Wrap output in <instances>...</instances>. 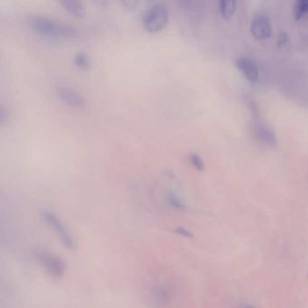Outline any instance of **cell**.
Wrapping results in <instances>:
<instances>
[{
	"label": "cell",
	"instance_id": "cell-1",
	"mask_svg": "<svg viewBox=\"0 0 308 308\" xmlns=\"http://www.w3.org/2000/svg\"><path fill=\"white\" fill-rule=\"evenodd\" d=\"M28 24L40 34L58 38H70L77 34V29L70 24H63L56 20L42 15H31Z\"/></svg>",
	"mask_w": 308,
	"mask_h": 308
},
{
	"label": "cell",
	"instance_id": "cell-2",
	"mask_svg": "<svg viewBox=\"0 0 308 308\" xmlns=\"http://www.w3.org/2000/svg\"><path fill=\"white\" fill-rule=\"evenodd\" d=\"M169 11L162 3H156L148 10L143 17V25L150 33L161 31L168 23Z\"/></svg>",
	"mask_w": 308,
	"mask_h": 308
},
{
	"label": "cell",
	"instance_id": "cell-3",
	"mask_svg": "<svg viewBox=\"0 0 308 308\" xmlns=\"http://www.w3.org/2000/svg\"><path fill=\"white\" fill-rule=\"evenodd\" d=\"M43 218L44 222H46L49 226L52 227L63 245L69 250H72L74 248V241L63 222L53 212L50 211H44L43 212Z\"/></svg>",
	"mask_w": 308,
	"mask_h": 308
},
{
	"label": "cell",
	"instance_id": "cell-4",
	"mask_svg": "<svg viewBox=\"0 0 308 308\" xmlns=\"http://www.w3.org/2000/svg\"><path fill=\"white\" fill-rule=\"evenodd\" d=\"M37 259L46 272L53 278H62L65 273V263L57 256L46 251H40L37 253Z\"/></svg>",
	"mask_w": 308,
	"mask_h": 308
},
{
	"label": "cell",
	"instance_id": "cell-5",
	"mask_svg": "<svg viewBox=\"0 0 308 308\" xmlns=\"http://www.w3.org/2000/svg\"><path fill=\"white\" fill-rule=\"evenodd\" d=\"M58 99L68 106L82 109L86 106V101L80 92L68 85H58L55 89Z\"/></svg>",
	"mask_w": 308,
	"mask_h": 308
},
{
	"label": "cell",
	"instance_id": "cell-6",
	"mask_svg": "<svg viewBox=\"0 0 308 308\" xmlns=\"http://www.w3.org/2000/svg\"><path fill=\"white\" fill-rule=\"evenodd\" d=\"M251 30L255 38L260 40L269 38L272 31L270 19L263 14L256 15L251 23Z\"/></svg>",
	"mask_w": 308,
	"mask_h": 308
},
{
	"label": "cell",
	"instance_id": "cell-7",
	"mask_svg": "<svg viewBox=\"0 0 308 308\" xmlns=\"http://www.w3.org/2000/svg\"><path fill=\"white\" fill-rule=\"evenodd\" d=\"M237 67L250 82H256L259 79V70L256 63L247 57L239 58L236 61Z\"/></svg>",
	"mask_w": 308,
	"mask_h": 308
},
{
	"label": "cell",
	"instance_id": "cell-8",
	"mask_svg": "<svg viewBox=\"0 0 308 308\" xmlns=\"http://www.w3.org/2000/svg\"><path fill=\"white\" fill-rule=\"evenodd\" d=\"M61 5H63L68 12L76 17H82L85 14V8L82 2L77 0H62Z\"/></svg>",
	"mask_w": 308,
	"mask_h": 308
},
{
	"label": "cell",
	"instance_id": "cell-9",
	"mask_svg": "<svg viewBox=\"0 0 308 308\" xmlns=\"http://www.w3.org/2000/svg\"><path fill=\"white\" fill-rule=\"evenodd\" d=\"M73 63L76 67L81 70H87L92 65V60L89 54L84 52H79L73 57Z\"/></svg>",
	"mask_w": 308,
	"mask_h": 308
},
{
	"label": "cell",
	"instance_id": "cell-10",
	"mask_svg": "<svg viewBox=\"0 0 308 308\" xmlns=\"http://www.w3.org/2000/svg\"><path fill=\"white\" fill-rule=\"evenodd\" d=\"M236 9V2L224 0L220 2V11L222 13V16L225 18H230L233 15Z\"/></svg>",
	"mask_w": 308,
	"mask_h": 308
},
{
	"label": "cell",
	"instance_id": "cell-11",
	"mask_svg": "<svg viewBox=\"0 0 308 308\" xmlns=\"http://www.w3.org/2000/svg\"><path fill=\"white\" fill-rule=\"evenodd\" d=\"M295 15L297 19L308 16V0L299 1L295 7Z\"/></svg>",
	"mask_w": 308,
	"mask_h": 308
},
{
	"label": "cell",
	"instance_id": "cell-12",
	"mask_svg": "<svg viewBox=\"0 0 308 308\" xmlns=\"http://www.w3.org/2000/svg\"><path fill=\"white\" fill-rule=\"evenodd\" d=\"M167 202L171 207L176 209V210H184L186 208L184 202L177 195H175L173 193L168 194Z\"/></svg>",
	"mask_w": 308,
	"mask_h": 308
},
{
	"label": "cell",
	"instance_id": "cell-13",
	"mask_svg": "<svg viewBox=\"0 0 308 308\" xmlns=\"http://www.w3.org/2000/svg\"><path fill=\"white\" fill-rule=\"evenodd\" d=\"M189 160H190L191 164H193V166L198 169L199 171L204 170V163H203L202 159L197 154L192 153V154H189Z\"/></svg>",
	"mask_w": 308,
	"mask_h": 308
},
{
	"label": "cell",
	"instance_id": "cell-14",
	"mask_svg": "<svg viewBox=\"0 0 308 308\" xmlns=\"http://www.w3.org/2000/svg\"><path fill=\"white\" fill-rule=\"evenodd\" d=\"M260 130V137L262 140L271 144L275 143L274 136L272 135L269 130H266L265 128H261Z\"/></svg>",
	"mask_w": 308,
	"mask_h": 308
},
{
	"label": "cell",
	"instance_id": "cell-15",
	"mask_svg": "<svg viewBox=\"0 0 308 308\" xmlns=\"http://www.w3.org/2000/svg\"><path fill=\"white\" fill-rule=\"evenodd\" d=\"M7 111H5V108L4 105L0 106V122L3 124L5 122V120L7 119Z\"/></svg>",
	"mask_w": 308,
	"mask_h": 308
},
{
	"label": "cell",
	"instance_id": "cell-16",
	"mask_svg": "<svg viewBox=\"0 0 308 308\" xmlns=\"http://www.w3.org/2000/svg\"><path fill=\"white\" fill-rule=\"evenodd\" d=\"M176 232L180 234V235H182V236L185 237H192L193 236V234L190 232V231H187L186 229H184L183 227H178L177 229H176Z\"/></svg>",
	"mask_w": 308,
	"mask_h": 308
},
{
	"label": "cell",
	"instance_id": "cell-17",
	"mask_svg": "<svg viewBox=\"0 0 308 308\" xmlns=\"http://www.w3.org/2000/svg\"><path fill=\"white\" fill-rule=\"evenodd\" d=\"M252 308V307H247V308Z\"/></svg>",
	"mask_w": 308,
	"mask_h": 308
}]
</instances>
